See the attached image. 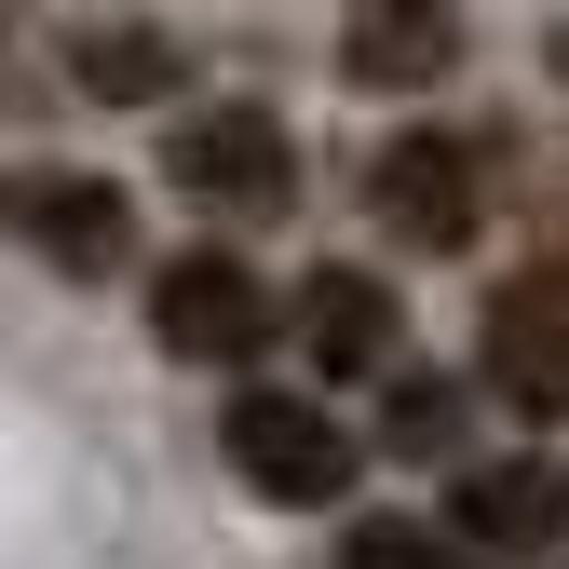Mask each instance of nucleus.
Masks as SVG:
<instances>
[{
	"label": "nucleus",
	"instance_id": "nucleus-1",
	"mask_svg": "<svg viewBox=\"0 0 569 569\" xmlns=\"http://www.w3.org/2000/svg\"><path fill=\"white\" fill-rule=\"evenodd\" d=\"M218 448H231V475L258 488V502H299V516H326L339 488H352V420L339 407H312V393H231V420H218Z\"/></svg>",
	"mask_w": 569,
	"mask_h": 569
},
{
	"label": "nucleus",
	"instance_id": "nucleus-2",
	"mask_svg": "<svg viewBox=\"0 0 569 569\" xmlns=\"http://www.w3.org/2000/svg\"><path fill=\"white\" fill-rule=\"evenodd\" d=\"M367 203H380V231H393V244L461 258L475 218H488V150H475V136H448V122H420V136H393V150L367 163Z\"/></svg>",
	"mask_w": 569,
	"mask_h": 569
},
{
	"label": "nucleus",
	"instance_id": "nucleus-8",
	"mask_svg": "<svg viewBox=\"0 0 569 569\" xmlns=\"http://www.w3.org/2000/svg\"><path fill=\"white\" fill-rule=\"evenodd\" d=\"M299 339H312L326 380H380L393 352H407V312H393L380 271H339V258H326V271L299 284Z\"/></svg>",
	"mask_w": 569,
	"mask_h": 569
},
{
	"label": "nucleus",
	"instance_id": "nucleus-4",
	"mask_svg": "<svg viewBox=\"0 0 569 569\" xmlns=\"http://www.w3.org/2000/svg\"><path fill=\"white\" fill-rule=\"evenodd\" d=\"M163 177H177L190 203H218V218H284V203H299V136L231 96V109H190V122H177Z\"/></svg>",
	"mask_w": 569,
	"mask_h": 569
},
{
	"label": "nucleus",
	"instance_id": "nucleus-11",
	"mask_svg": "<svg viewBox=\"0 0 569 569\" xmlns=\"http://www.w3.org/2000/svg\"><path fill=\"white\" fill-rule=\"evenodd\" d=\"M339 569H488L461 529H420V516H352L339 529Z\"/></svg>",
	"mask_w": 569,
	"mask_h": 569
},
{
	"label": "nucleus",
	"instance_id": "nucleus-10",
	"mask_svg": "<svg viewBox=\"0 0 569 569\" xmlns=\"http://www.w3.org/2000/svg\"><path fill=\"white\" fill-rule=\"evenodd\" d=\"M177 68H190V54H177L163 28H68V82L109 96V109H122V96H163Z\"/></svg>",
	"mask_w": 569,
	"mask_h": 569
},
{
	"label": "nucleus",
	"instance_id": "nucleus-13",
	"mask_svg": "<svg viewBox=\"0 0 569 569\" xmlns=\"http://www.w3.org/2000/svg\"><path fill=\"white\" fill-rule=\"evenodd\" d=\"M556 82H569V28H556Z\"/></svg>",
	"mask_w": 569,
	"mask_h": 569
},
{
	"label": "nucleus",
	"instance_id": "nucleus-12",
	"mask_svg": "<svg viewBox=\"0 0 569 569\" xmlns=\"http://www.w3.org/2000/svg\"><path fill=\"white\" fill-rule=\"evenodd\" d=\"M448 420H461L448 380H393V448H407V461H435V448H448Z\"/></svg>",
	"mask_w": 569,
	"mask_h": 569
},
{
	"label": "nucleus",
	"instance_id": "nucleus-6",
	"mask_svg": "<svg viewBox=\"0 0 569 569\" xmlns=\"http://www.w3.org/2000/svg\"><path fill=\"white\" fill-rule=\"evenodd\" d=\"M448 529H461L475 556H556V542H569V461H556V448H529V461L461 475Z\"/></svg>",
	"mask_w": 569,
	"mask_h": 569
},
{
	"label": "nucleus",
	"instance_id": "nucleus-7",
	"mask_svg": "<svg viewBox=\"0 0 569 569\" xmlns=\"http://www.w3.org/2000/svg\"><path fill=\"white\" fill-rule=\"evenodd\" d=\"M475 367H488V393H502L516 420H569V299H542V284L488 299Z\"/></svg>",
	"mask_w": 569,
	"mask_h": 569
},
{
	"label": "nucleus",
	"instance_id": "nucleus-3",
	"mask_svg": "<svg viewBox=\"0 0 569 569\" xmlns=\"http://www.w3.org/2000/svg\"><path fill=\"white\" fill-rule=\"evenodd\" d=\"M0 244H28L68 284H96L136 244V203H122V177H82V163H14L0 177Z\"/></svg>",
	"mask_w": 569,
	"mask_h": 569
},
{
	"label": "nucleus",
	"instance_id": "nucleus-5",
	"mask_svg": "<svg viewBox=\"0 0 569 569\" xmlns=\"http://www.w3.org/2000/svg\"><path fill=\"white\" fill-rule=\"evenodd\" d=\"M150 326H163V352H190V367H244V352L271 339V284L231 244H190V258L150 271Z\"/></svg>",
	"mask_w": 569,
	"mask_h": 569
},
{
	"label": "nucleus",
	"instance_id": "nucleus-9",
	"mask_svg": "<svg viewBox=\"0 0 569 569\" xmlns=\"http://www.w3.org/2000/svg\"><path fill=\"white\" fill-rule=\"evenodd\" d=\"M352 82H380V96H407V82H448V54H461V14L448 0H352Z\"/></svg>",
	"mask_w": 569,
	"mask_h": 569
}]
</instances>
